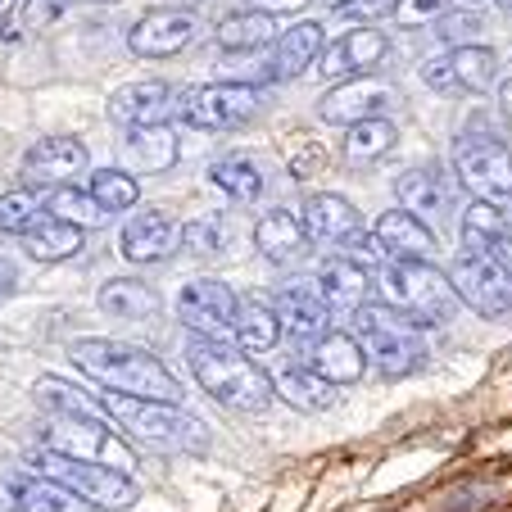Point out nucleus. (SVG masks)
I'll use <instances>...</instances> for the list:
<instances>
[{
    "mask_svg": "<svg viewBox=\"0 0 512 512\" xmlns=\"http://www.w3.org/2000/svg\"><path fill=\"white\" fill-rule=\"evenodd\" d=\"M23 467L59 481L64 490L82 494V499L96 503L100 512H127V508H136V499H141V485L132 481L127 467L96 463V458H78V454H59V449H50V445L28 449V454H23Z\"/></svg>",
    "mask_w": 512,
    "mask_h": 512,
    "instance_id": "obj_6",
    "label": "nucleus"
},
{
    "mask_svg": "<svg viewBox=\"0 0 512 512\" xmlns=\"http://www.w3.org/2000/svg\"><path fill=\"white\" fill-rule=\"evenodd\" d=\"M372 232L381 236V245H386L390 259H431V254H435L431 223H426L422 213L404 209V204H399V209H390V213H381Z\"/></svg>",
    "mask_w": 512,
    "mask_h": 512,
    "instance_id": "obj_29",
    "label": "nucleus"
},
{
    "mask_svg": "<svg viewBox=\"0 0 512 512\" xmlns=\"http://www.w3.org/2000/svg\"><path fill=\"white\" fill-rule=\"evenodd\" d=\"M236 245V223L227 213H204V218H191L182 227V250L195 254V259H218Z\"/></svg>",
    "mask_w": 512,
    "mask_h": 512,
    "instance_id": "obj_37",
    "label": "nucleus"
},
{
    "mask_svg": "<svg viewBox=\"0 0 512 512\" xmlns=\"http://www.w3.org/2000/svg\"><path fill=\"white\" fill-rule=\"evenodd\" d=\"M236 313H241V295L218 277H191L177 290V322L195 340H232Z\"/></svg>",
    "mask_w": 512,
    "mask_h": 512,
    "instance_id": "obj_12",
    "label": "nucleus"
},
{
    "mask_svg": "<svg viewBox=\"0 0 512 512\" xmlns=\"http://www.w3.org/2000/svg\"><path fill=\"white\" fill-rule=\"evenodd\" d=\"M467 5H481V0H467Z\"/></svg>",
    "mask_w": 512,
    "mask_h": 512,
    "instance_id": "obj_54",
    "label": "nucleus"
},
{
    "mask_svg": "<svg viewBox=\"0 0 512 512\" xmlns=\"http://www.w3.org/2000/svg\"><path fill=\"white\" fill-rule=\"evenodd\" d=\"M435 37L440 41H449V46H467V41H476V32H481V14H476V5L472 10H463V14H454V10H445L440 19H435Z\"/></svg>",
    "mask_w": 512,
    "mask_h": 512,
    "instance_id": "obj_41",
    "label": "nucleus"
},
{
    "mask_svg": "<svg viewBox=\"0 0 512 512\" xmlns=\"http://www.w3.org/2000/svg\"><path fill=\"white\" fill-rule=\"evenodd\" d=\"M445 10H454V0H399L395 19L399 23H435Z\"/></svg>",
    "mask_w": 512,
    "mask_h": 512,
    "instance_id": "obj_43",
    "label": "nucleus"
},
{
    "mask_svg": "<svg viewBox=\"0 0 512 512\" xmlns=\"http://www.w3.org/2000/svg\"><path fill=\"white\" fill-rule=\"evenodd\" d=\"M209 182L236 204H259L268 195V164H259L245 150H227L209 164Z\"/></svg>",
    "mask_w": 512,
    "mask_h": 512,
    "instance_id": "obj_27",
    "label": "nucleus"
},
{
    "mask_svg": "<svg viewBox=\"0 0 512 512\" xmlns=\"http://www.w3.org/2000/svg\"><path fill=\"white\" fill-rule=\"evenodd\" d=\"M340 250H345L349 259L368 263V268H381V263L390 259V254H386V245H381V236H377V232H363V227H358V232L349 236V241L340 245Z\"/></svg>",
    "mask_w": 512,
    "mask_h": 512,
    "instance_id": "obj_42",
    "label": "nucleus"
},
{
    "mask_svg": "<svg viewBox=\"0 0 512 512\" xmlns=\"http://www.w3.org/2000/svg\"><path fill=\"white\" fill-rule=\"evenodd\" d=\"M182 96H177L168 82H127V87H118L114 96H109V114H114V123H123V127L168 123V114L182 109Z\"/></svg>",
    "mask_w": 512,
    "mask_h": 512,
    "instance_id": "obj_24",
    "label": "nucleus"
},
{
    "mask_svg": "<svg viewBox=\"0 0 512 512\" xmlns=\"http://www.w3.org/2000/svg\"><path fill=\"white\" fill-rule=\"evenodd\" d=\"M422 82L440 96H485L499 87V55L481 41L449 46L445 55H431L422 64Z\"/></svg>",
    "mask_w": 512,
    "mask_h": 512,
    "instance_id": "obj_11",
    "label": "nucleus"
},
{
    "mask_svg": "<svg viewBox=\"0 0 512 512\" xmlns=\"http://www.w3.org/2000/svg\"><path fill=\"white\" fill-rule=\"evenodd\" d=\"M68 5H73V0H28V5H23V28H46V23H55L59 14L68 10Z\"/></svg>",
    "mask_w": 512,
    "mask_h": 512,
    "instance_id": "obj_44",
    "label": "nucleus"
},
{
    "mask_svg": "<svg viewBox=\"0 0 512 512\" xmlns=\"http://www.w3.org/2000/svg\"><path fill=\"white\" fill-rule=\"evenodd\" d=\"M449 277H454V290L463 295V304L472 313H481V318H490V322L512 318V272L503 268L494 254L463 250L449 263Z\"/></svg>",
    "mask_w": 512,
    "mask_h": 512,
    "instance_id": "obj_10",
    "label": "nucleus"
},
{
    "mask_svg": "<svg viewBox=\"0 0 512 512\" xmlns=\"http://www.w3.org/2000/svg\"><path fill=\"white\" fill-rule=\"evenodd\" d=\"M182 227L177 218H168V213L150 209V213H136V218H127L123 227V259L136 263V268H145V263H168L177 250H182Z\"/></svg>",
    "mask_w": 512,
    "mask_h": 512,
    "instance_id": "obj_20",
    "label": "nucleus"
},
{
    "mask_svg": "<svg viewBox=\"0 0 512 512\" xmlns=\"http://www.w3.org/2000/svg\"><path fill=\"white\" fill-rule=\"evenodd\" d=\"M399 0H349L345 14H354L358 23H381V19H395Z\"/></svg>",
    "mask_w": 512,
    "mask_h": 512,
    "instance_id": "obj_45",
    "label": "nucleus"
},
{
    "mask_svg": "<svg viewBox=\"0 0 512 512\" xmlns=\"http://www.w3.org/2000/svg\"><path fill=\"white\" fill-rule=\"evenodd\" d=\"M458 177H454V168H440V164H417V168H404V173L395 177V195H399V204L404 209H413V213H422L426 223L431 218H449L454 213V200H458Z\"/></svg>",
    "mask_w": 512,
    "mask_h": 512,
    "instance_id": "obj_19",
    "label": "nucleus"
},
{
    "mask_svg": "<svg viewBox=\"0 0 512 512\" xmlns=\"http://www.w3.org/2000/svg\"><path fill=\"white\" fill-rule=\"evenodd\" d=\"M499 5H503V10H512V0H499Z\"/></svg>",
    "mask_w": 512,
    "mask_h": 512,
    "instance_id": "obj_53",
    "label": "nucleus"
},
{
    "mask_svg": "<svg viewBox=\"0 0 512 512\" xmlns=\"http://www.w3.org/2000/svg\"><path fill=\"white\" fill-rule=\"evenodd\" d=\"M395 145H399V127L390 123L386 114L363 118V123H349L345 127V141H340V164L372 168V164H381Z\"/></svg>",
    "mask_w": 512,
    "mask_h": 512,
    "instance_id": "obj_31",
    "label": "nucleus"
},
{
    "mask_svg": "<svg viewBox=\"0 0 512 512\" xmlns=\"http://www.w3.org/2000/svg\"><path fill=\"white\" fill-rule=\"evenodd\" d=\"M114 417L105 413H59L46 422L41 445L59 449V454H78V458H96V463H114V467H136V454L123 435L114 431Z\"/></svg>",
    "mask_w": 512,
    "mask_h": 512,
    "instance_id": "obj_9",
    "label": "nucleus"
},
{
    "mask_svg": "<svg viewBox=\"0 0 512 512\" xmlns=\"http://www.w3.org/2000/svg\"><path fill=\"white\" fill-rule=\"evenodd\" d=\"M32 395H37V408L46 417H59V413H105V404H100V399H91L87 390L73 386V381H64V377H41Z\"/></svg>",
    "mask_w": 512,
    "mask_h": 512,
    "instance_id": "obj_39",
    "label": "nucleus"
},
{
    "mask_svg": "<svg viewBox=\"0 0 512 512\" xmlns=\"http://www.w3.org/2000/svg\"><path fill=\"white\" fill-rule=\"evenodd\" d=\"M390 105H399L395 82L377 78V73H358V78L331 82V91L318 100V118L331 127H349V123H363V118L386 114Z\"/></svg>",
    "mask_w": 512,
    "mask_h": 512,
    "instance_id": "obj_14",
    "label": "nucleus"
},
{
    "mask_svg": "<svg viewBox=\"0 0 512 512\" xmlns=\"http://www.w3.org/2000/svg\"><path fill=\"white\" fill-rule=\"evenodd\" d=\"M327 5H331V10H345V5H349V0H327Z\"/></svg>",
    "mask_w": 512,
    "mask_h": 512,
    "instance_id": "obj_51",
    "label": "nucleus"
},
{
    "mask_svg": "<svg viewBox=\"0 0 512 512\" xmlns=\"http://www.w3.org/2000/svg\"><path fill=\"white\" fill-rule=\"evenodd\" d=\"M186 363H191V377L213 404L232 408V413L245 417H263L272 404H277V377L259 368L250 358V349H241L232 340H195L186 349Z\"/></svg>",
    "mask_w": 512,
    "mask_h": 512,
    "instance_id": "obj_1",
    "label": "nucleus"
},
{
    "mask_svg": "<svg viewBox=\"0 0 512 512\" xmlns=\"http://www.w3.org/2000/svg\"><path fill=\"white\" fill-rule=\"evenodd\" d=\"M277 14L268 10H254V5H245L241 14H227L223 23H218V46L232 50V55H241V50H263L277 41Z\"/></svg>",
    "mask_w": 512,
    "mask_h": 512,
    "instance_id": "obj_35",
    "label": "nucleus"
},
{
    "mask_svg": "<svg viewBox=\"0 0 512 512\" xmlns=\"http://www.w3.org/2000/svg\"><path fill=\"white\" fill-rule=\"evenodd\" d=\"M426 331H431L426 322H417L413 313L395 309L386 300H372L354 313V336L368 354V368L381 381H404L426 368V358H431Z\"/></svg>",
    "mask_w": 512,
    "mask_h": 512,
    "instance_id": "obj_3",
    "label": "nucleus"
},
{
    "mask_svg": "<svg viewBox=\"0 0 512 512\" xmlns=\"http://www.w3.org/2000/svg\"><path fill=\"white\" fill-rule=\"evenodd\" d=\"M123 150L136 173H168L177 164V132L168 123H141L127 127Z\"/></svg>",
    "mask_w": 512,
    "mask_h": 512,
    "instance_id": "obj_33",
    "label": "nucleus"
},
{
    "mask_svg": "<svg viewBox=\"0 0 512 512\" xmlns=\"http://www.w3.org/2000/svg\"><path fill=\"white\" fill-rule=\"evenodd\" d=\"M277 395L286 399L295 413H327L340 404V386L327 381L322 372H313L309 363H290L277 372Z\"/></svg>",
    "mask_w": 512,
    "mask_h": 512,
    "instance_id": "obj_30",
    "label": "nucleus"
},
{
    "mask_svg": "<svg viewBox=\"0 0 512 512\" xmlns=\"http://www.w3.org/2000/svg\"><path fill=\"white\" fill-rule=\"evenodd\" d=\"M485 254H494V259H499L503 268L512 272V213H508V218H503L499 236H494V245H490V250H485Z\"/></svg>",
    "mask_w": 512,
    "mask_h": 512,
    "instance_id": "obj_46",
    "label": "nucleus"
},
{
    "mask_svg": "<svg viewBox=\"0 0 512 512\" xmlns=\"http://www.w3.org/2000/svg\"><path fill=\"white\" fill-rule=\"evenodd\" d=\"M19 241H23V250H28V259L64 263V259H73V254L87 250V227L68 223V218H59V213H41Z\"/></svg>",
    "mask_w": 512,
    "mask_h": 512,
    "instance_id": "obj_28",
    "label": "nucleus"
},
{
    "mask_svg": "<svg viewBox=\"0 0 512 512\" xmlns=\"http://www.w3.org/2000/svg\"><path fill=\"white\" fill-rule=\"evenodd\" d=\"M87 186L109 213H127L141 200V186H136V177L127 173V168H96V173L87 177Z\"/></svg>",
    "mask_w": 512,
    "mask_h": 512,
    "instance_id": "obj_40",
    "label": "nucleus"
},
{
    "mask_svg": "<svg viewBox=\"0 0 512 512\" xmlns=\"http://www.w3.org/2000/svg\"><path fill=\"white\" fill-rule=\"evenodd\" d=\"M300 218H304V227H309L313 245H345L349 236L363 227L354 200H345V195H336V191L309 195V200L300 204Z\"/></svg>",
    "mask_w": 512,
    "mask_h": 512,
    "instance_id": "obj_26",
    "label": "nucleus"
},
{
    "mask_svg": "<svg viewBox=\"0 0 512 512\" xmlns=\"http://www.w3.org/2000/svg\"><path fill=\"white\" fill-rule=\"evenodd\" d=\"M46 213H59V218H68V223L87 227V232H96V227L109 223V209L96 200V195H91V186L82 191L78 182L50 186V191H46Z\"/></svg>",
    "mask_w": 512,
    "mask_h": 512,
    "instance_id": "obj_36",
    "label": "nucleus"
},
{
    "mask_svg": "<svg viewBox=\"0 0 512 512\" xmlns=\"http://www.w3.org/2000/svg\"><path fill=\"white\" fill-rule=\"evenodd\" d=\"M245 5H254V10H268V14H295V10H304L309 0H245Z\"/></svg>",
    "mask_w": 512,
    "mask_h": 512,
    "instance_id": "obj_47",
    "label": "nucleus"
},
{
    "mask_svg": "<svg viewBox=\"0 0 512 512\" xmlns=\"http://www.w3.org/2000/svg\"><path fill=\"white\" fill-rule=\"evenodd\" d=\"M499 105L512 114V78H508V82H499Z\"/></svg>",
    "mask_w": 512,
    "mask_h": 512,
    "instance_id": "obj_50",
    "label": "nucleus"
},
{
    "mask_svg": "<svg viewBox=\"0 0 512 512\" xmlns=\"http://www.w3.org/2000/svg\"><path fill=\"white\" fill-rule=\"evenodd\" d=\"M381 300L413 313L426 327H449L463 309V295L454 290V277L440 272L431 259H386L377 268Z\"/></svg>",
    "mask_w": 512,
    "mask_h": 512,
    "instance_id": "obj_5",
    "label": "nucleus"
},
{
    "mask_svg": "<svg viewBox=\"0 0 512 512\" xmlns=\"http://www.w3.org/2000/svg\"><path fill=\"white\" fill-rule=\"evenodd\" d=\"M168 5H191V0H168Z\"/></svg>",
    "mask_w": 512,
    "mask_h": 512,
    "instance_id": "obj_52",
    "label": "nucleus"
},
{
    "mask_svg": "<svg viewBox=\"0 0 512 512\" xmlns=\"http://www.w3.org/2000/svg\"><path fill=\"white\" fill-rule=\"evenodd\" d=\"M23 5H28V0H0V23H10V14L23 10Z\"/></svg>",
    "mask_w": 512,
    "mask_h": 512,
    "instance_id": "obj_49",
    "label": "nucleus"
},
{
    "mask_svg": "<svg viewBox=\"0 0 512 512\" xmlns=\"http://www.w3.org/2000/svg\"><path fill=\"white\" fill-rule=\"evenodd\" d=\"M272 304H277V313H281V331H286L295 345H313L318 336H327L331 318H336L327 295H322V286H318V277L286 281V286L272 295Z\"/></svg>",
    "mask_w": 512,
    "mask_h": 512,
    "instance_id": "obj_15",
    "label": "nucleus"
},
{
    "mask_svg": "<svg viewBox=\"0 0 512 512\" xmlns=\"http://www.w3.org/2000/svg\"><path fill=\"white\" fill-rule=\"evenodd\" d=\"M46 191L50 186H37V182H23L14 191L0 195V236H23L41 213H46Z\"/></svg>",
    "mask_w": 512,
    "mask_h": 512,
    "instance_id": "obj_38",
    "label": "nucleus"
},
{
    "mask_svg": "<svg viewBox=\"0 0 512 512\" xmlns=\"http://www.w3.org/2000/svg\"><path fill=\"white\" fill-rule=\"evenodd\" d=\"M449 168H454L458 186L472 200L512 204V150L499 136L463 132L454 141V150H449Z\"/></svg>",
    "mask_w": 512,
    "mask_h": 512,
    "instance_id": "obj_7",
    "label": "nucleus"
},
{
    "mask_svg": "<svg viewBox=\"0 0 512 512\" xmlns=\"http://www.w3.org/2000/svg\"><path fill=\"white\" fill-rule=\"evenodd\" d=\"M281 313L272 300H263V295H245L241 300V313H236V345L250 349V354H268V349L281 345Z\"/></svg>",
    "mask_w": 512,
    "mask_h": 512,
    "instance_id": "obj_34",
    "label": "nucleus"
},
{
    "mask_svg": "<svg viewBox=\"0 0 512 512\" xmlns=\"http://www.w3.org/2000/svg\"><path fill=\"white\" fill-rule=\"evenodd\" d=\"M254 245H259V254L272 263V268H290V263L309 259L313 236H309V227H304L300 213L268 209L259 223H254Z\"/></svg>",
    "mask_w": 512,
    "mask_h": 512,
    "instance_id": "obj_23",
    "label": "nucleus"
},
{
    "mask_svg": "<svg viewBox=\"0 0 512 512\" xmlns=\"http://www.w3.org/2000/svg\"><path fill=\"white\" fill-rule=\"evenodd\" d=\"M14 286H19V268L10 259H0V304L14 295Z\"/></svg>",
    "mask_w": 512,
    "mask_h": 512,
    "instance_id": "obj_48",
    "label": "nucleus"
},
{
    "mask_svg": "<svg viewBox=\"0 0 512 512\" xmlns=\"http://www.w3.org/2000/svg\"><path fill=\"white\" fill-rule=\"evenodd\" d=\"M304 363L313 372H322L327 381H336V386H354V381L368 377V354H363L354 331H327V336H318L313 345H304Z\"/></svg>",
    "mask_w": 512,
    "mask_h": 512,
    "instance_id": "obj_25",
    "label": "nucleus"
},
{
    "mask_svg": "<svg viewBox=\"0 0 512 512\" xmlns=\"http://www.w3.org/2000/svg\"><path fill=\"white\" fill-rule=\"evenodd\" d=\"M73 368L82 377H91L96 386L118 390V395H141V399H173L182 404V381L159 363L150 349L123 345V340H105V336H87L68 349Z\"/></svg>",
    "mask_w": 512,
    "mask_h": 512,
    "instance_id": "obj_2",
    "label": "nucleus"
},
{
    "mask_svg": "<svg viewBox=\"0 0 512 512\" xmlns=\"http://www.w3.org/2000/svg\"><path fill=\"white\" fill-rule=\"evenodd\" d=\"M0 512H100V508L87 503L82 494L64 490L50 476L23 467V472H10L0 481Z\"/></svg>",
    "mask_w": 512,
    "mask_h": 512,
    "instance_id": "obj_16",
    "label": "nucleus"
},
{
    "mask_svg": "<svg viewBox=\"0 0 512 512\" xmlns=\"http://www.w3.org/2000/svg\"><path fill=\"white\" fill-rule=\"evenodd\" d=\"M100 404L132 440L159 449V454H204L209 449V422L186 413L173 399H141L109 390V395H100Z\"/></svg>",
    "mask_w": 512,
    "mask_h": 512,
    "instance_id": "obj_4",
    "label": "nucleus"
},
{
    "mask_svg": "<svg viewBox=\"0 0 512 512\" xmlns=\"http://www.w3.org/2000/svg\"><path fill=\"white\" fill-rule=\"evenodd\" d=\"M23 177L37 186H68L91 177V150L78 136H46L23 155Z\"/></svg>",
    "mask_w": 512,
    "mask_h": 512,
    "instance_id": "obj_17",
    "label": "nucleus"
},
{
    "mask_svg": "<svg viewBox=\"0 0 512 512\" xmlns=\"http://www.w3.org/2000/svg\"><path fill=\"white\" fill-rule=\"evenodd\" d=\"M390 55V37L377 32V23H363V28L345 32L336 37L318 59V73L327 82H340V78H358V73H372L381 68V59Z\"/></svg>",
    "mask_w": 512,
    "mask_h": 512,
    "instance_id": "obj_18",
    "label": "nucleus"
},
{
    "mask_svg": "<svg viewBox=\"0 0 512 512\" xmlns=\"http://www.w3.org/2000/svg\"><path fill=\"white\" fill-rule=\"evenodd\" d=\"M96 304L109 313V318L118 322H150L159 318V309H164V300H159L155 286H145L141 277H114L100 286Z\"/></svg>",
    "mask_w": 512,
    "mask_h": 512,
    "instance_id": "obj_32",
    "label": "nucleus"
},
{
    "mask_svg": "<svg viewBox=\"0 0 512 512\" xmlns=\"http://www.w3.org/2000/svg\"><path fill=\"white\" fill-rule=\"evenodd\" d=\"M318 286H322V295H327V304H331L336 318H354L372 295V268L368 263H358V259H349L345 250H336L331 259L318 263Z\"/></svg>",
    "mask_w": 512,
    "mask_h": 512,
    "instance_id": "obj_22",
    "label": "nucleus"
},
{
    "mask_svg": "<svg viewBox=\"0 0 512 512\" xmlns=\"http://www.w3.org/2000/svg\"><path fill=\"white\" fill-rule=\"evenodd\" d=\"M200 37V19L191 5H159V10L141 14L127 32V50L141 59H173Z\"/></svg>",
    "mask_w": 512,
    "mask_h": 512,
    "instance_id": "obj_13",
    "label": "nucleus"
},
{
    "mask_svg": "<svg viewBox=\"0 0 512 512\" xmlns=\"http://www.w3.org/2000/svg\"><path fill=\"white\" fill-rule=\"evenodd\" d=\"M322 50H327V28L318 19H300L290 28H281L268 55V82L300 78L304 68H313L322 59Z\"/></svg>",
    "mask_w": 512,
    "mask_h": 512,
    "instance_id": "obj_21",
    "label": "nucleus"
},
{
    "mask_svg": "<svg viewBox=\"0 0 512 512\" xmlns=\"http://www.w3.org/2000/svg\"><path fill=\"white\" fill-rule=\"evenodd\" d=\"M263 114V91L254 82H204V87L182 96V118L186 127L200 132H241L245 123Z\"/></svg>",
    "mask_w": 512,
    "mask_h": 512,
    "instance_id": "obj_8",
    "label": "nucleus"
}]
</instances>
